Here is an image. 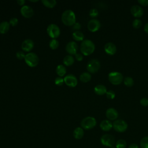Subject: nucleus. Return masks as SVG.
<instances>
[{"label":"nucleus","mask_w":148,"mask_h":148,"mask_svg":"<svg viewBox=\"0 0 148 148\" xmlns=\"http://www.w3.org/2000/svg\"><path fill=\"white\" fill-rule=\"evenodd\" d=\"M94 92L98 95H102L106 93V87L103 84H98L94 88Z\"/></svg>","instance_id":"nucleus-19"},{"label":"nucleus","mask_w":148,"mask_h":148,"mask_svg":"<svg viewBox=\"0 0 148 148\" xmlns=\"http://www.w3.org/2000/svg\"><path fill=\"white\" fill-rule=\"evenodd\" d=\"M73 136L76 139H80L84 136V130L82 127H76L73 132Z\"/></svg>","instance_id":"nucleus-20"},{"label":"nucleus","mask_w":148,"mask_h":148,"mask_svg":"<svg viewBox=\"0 0 148 148\" xmlns=\"http://www.w3.org/2000/svg\"><path fill=\"white\" fill-rule=\"evenodd\" d=\"M24 61L28 66L30 67H35L39 64V58L36 53L29 52L25 54Z\"/></svg>","instance_id":"nucleus-3"},{"label":"nucleus","mask_w":148,"mask_h":148,"mask_svg":"<svg viewBox=\"0 0 148 148\" xmlns=\"http://www.w3.org/2000/svg\"><path fill=\"white\" fill-rule=\"evenodd\" d=\"M75 58L76 59V60H77L78 61H81L83 60V56L82 54L80 53H76L75 55Z\"/></svg>","instance_id":"nucleus-39"},{"label":"nucleus","mask_w":148,"mask_h":148,"mask_svg":"<svg viewBox=\"0 0 148 148\" xmlns=\"http://www.w3.org/2000/svg\"><path fill=\"white\" fill-rule=\"evenodd\" d=\"M97 124L96 119L91 116H87L82 119L80 122L81 127L86 130L93 128Z\"/></svg>","instance_id":"nucleus-4"},{"label":"nucleus","mask_w":148,"mask_h":148,"mask_svg":"<svg viewBox=\"0 0 148 148\" xmlns=\"http://www.w3.org/2000/svg\"><path fill=\"white\" fill-rule=\"evenodd\" d=\"M34 46V43L31 39H25L21 43V49L23 51L26 52L30 51Z\"/></svg>","instance_id":"nucleus-14"},{"label":"nucleus","mask_w":148,"mask_h":148,"mask_svg":"<svg viewBox=\"0 0 148 148\" xmlns=\"http://www.w3.org/2000/svg\"><path fill=\"white\" fill-rule=\"evenodd\" d=\"M99 126L102 131H109L113 128V123L109 120H103L101 122Z\"/></svg>","instance_id":"nucleus-18"},{"label":"nucleus","mask_w":148,"mask_h":148,"mask_svg":"<svg viewBox=\"0 0 148 148\" xmlns=\"http://www.w3.org/2000/svg\"><path fill=\"white\" fill-rule=\"evenodd\" d=\"M10 24L6 21H2L0 23V33L2 34H5L7 33L10 28Z\"/></svg>","instance_id":"nucleus-21"},{"label":"nucleus","mask_w":148,"mask_h":148,"mask_svg":"<svg viewBox=\"0 0 148 148\" xmlns=\"http://www.w3.org/2000/svg\"><path fill=\"white\" fill-rule=\"evenodd\" d=\"M64 83L70 87H74L77 84V79L76 77L71 73H69L64 78Z\"/></svg>","instance_id":"nucleus-11"},{"label":"nucleus","mask_w":148,"mask_h":148,"mask_svg":"<svg viewBox=\"0 0 148 148\" xmlns=\"http://www.w3.org/2000/svg\"><path fill=\"white\" fill-rule=\"evenodd\" d=\"M77 49L78 45L76 42L74 41L69 42L65 46V50L66 52L68 53L70 55H75L77 53Z\"/></svg>","instance_id":"nucleus-12"},{"label":"nucleus","mask_w":148,"mask_h":148,"mask_svg":"<svg viewBox=\"0 0 148 148\" xmlns=\"http://www.w3.org/2000/svg\"><path fill=\"white\" fill-rule=\"evenodd\" d=\"M101 143L105 146L112 147L115 144V139L110 134H104L101 138Z\"/></svg>","instance_id":"nucleus-9"},{"label":"nucleus","mask_w":148,"mask_h":148,"mask_svg":"<svg viewBox=\"0 0 148 148\" xmlns=\"http://www.w3.org/2000/svg\"><path fill=\"white\" fill-rule=\"evenodd\" d=\"M80 49L82 54L84 56H89L94 51L95 47L92 40L90 39H84L82 42Z\"/></svg>","instance_id":"nucleus-1"},{"label":"nucleus","mask_w":148,"mask_h":148,"mask_svg":"<svg viewBox=\"0 0 148 148\" xmlns=\"http://www.w3.org/2000/svg\"><path fill=\"white\" fill-rule=\"evenodd\" d=\"M98 13H98V10L95 8H92V9H90V10L89 12V15L92 18H95L96 17H97L98 16Z\"/></svg>","instance_id":"nucleus-32"},{"label":"nucleus","mask_w":148,"mask_h":148,"mask_svg":"<svg viewBox=\"0 0 148 148\" xmlns=\"http://www.w3.org/2000/svg\"><path fill=\"white\" fill-rule=\"evenodd\" d=\"M101 27V23L100 21L96 18L91 19L87 24L88 29L92 32H94L97 31Z\"/></svg>","instance_id":"nucleus-10"},{"label":"nucleus","mask_w":148,"mask_h":148,"mask_svg":"<svg viewBox=\"0 0 148 148\" xmlns=\"http://www.w3.org/2000/svg\"><path fill=\"white\" fill-rule=\"evenodd\" d=\"M132 24V27L134 28L138 29V28H139L142 26V21L140 19L135 18V20H133Z\"/></svg>","instance_id":"nucleus-31"},{"label":"nucleus","mask_w":148,"mask_h":148,"mask_svg":"<svg viewBox=\"0 0 148 148\" xmlns=\"http://www.w3.org/2000/svg\"><path fill=\"white\" fill-rule=\"evenodd\" d=\"M25 56V53L22 51H18L16 54V57L18 59V60H23L24 59Z\"/></svg>","instance_id":"nucleus-35"},{"label":"nucleus","mask_w":148,"mask_h":148,"mask_svg":"<svg viewBox=\"0 0 148 148\" xmlns=\"http://www.w3.org/2000/svg\"><path fill=\"white\" fill-rule=\"evenodd\" d=\"M128 148H139V146L136 143H132L129 146Z\"/></svg>","instance_id":"nucleus-42"},{"label":"nucleus","mask_w":148,"mask_h":148,"mask_svg":"<svg viewBox=\"0 0 148 148\" xmlns=\"http://www.w3.org/2000/svg\"><path fill=\"white\" fill-rule=\"evenodd\" d=\"M72 37L74 40L76 41H83L84 35L83 33L80 31H76L73 32Z\"/></svg>","instance_id":"nucleus-25"},{"label":"nucleus","mask_w":148,"mask_h":148,"mask_svg":"<svg viewBox=\"0 0 148 148\" xmlns=\"http://www.w3.org/2000/svg\"><path fill=\"white\" fill-rule=\"evenodd\" d=\"M110 148H116V146H115V147H114V146H113V147H110Z\"/></svg>","instance_id":"nucleus-45"},{"label":"nucleus","mask_w":148,"mask_h":148,"mask_svg":"<svg viewBox=\"0 0 148 148\" xmlns=\"http://www.w3.org/2000/svg\"><path fill=\"white\" fill-rule=\"evenodd\" d=\"M106 95V97L109 99H113L115 97V92L113 90L107 91Z\"/></svg>","instance_id":"nucleus-34"},{"label":"nucleus","mask_w":148,"mask_h":148,"mask_svg":"<svg viewBox=\"0 0 148 148\" xmlns=\"http://www.w3.org/2000/svg\"><path fill=\"white\" fill-rule=\"evenodd\" d=\"M29 1H31V2H37L38 1H31V0H29Z\"/></svg>","instance_id":"nucleus-44"},{"label":"nucleus","mask_w":148,"mask_h":148,"mask_svg":"<svg viewBox=\"0 0 148 148\" xmlns=\"http://www.w3.org/2000/svg\"><path fill=\"white\" fill-rule=\"evenodd\" d=\"M140 146L141 148H148V136H145L141 139Z\"/></svg>","instance_id":"nucleus-30"},{"label":"nucleus","mask_w":148,"mask_h":148,"mask_svg":"<svg viewBox=\"0 0 148 148\" xmlns=\"http://www.w3.org/2000/svg\"><path fill=\"white\" fill-rule=\"evenodd\" d=\"M75 61V59L72 55H67L64 57L63 59V63L67 66L72 65Z\"/></svg>","instance_id":"nucleus-24"},{"label":"nucleus","mask_w":148,"mask_h":148,"mask_svg":"<svg viewBox=\"0 0 148 148\" xmlns=\"http://www.w3.org/2000/svg\"><path fill=\"white\" fill-rule=\"evenodd\" d=\"M130 12L133 16L136 18H139L143 14V10L139 5H133L130 9Z\"/></svg>","instance_id":"nucleus-15"},{"label":"nucleus","mask_w":148,"mask_h":148,"mask_svg":"<svg viewBox=\"0 0 148 148\" xmlns=\"http://www.w3.org/2000/svg\"><path fill=\"white\" fill-rule=\"evenodd\" d=\"M109 81L113 85H119L123 80V75L119 72H111L108 75Z\"/></svg>","instance_id":"nucleus-5"},{"label":"nucleus","mask_w":148,"mask_h":148,"mask_svg":"<svg viewBox=\"0 0 148 148\" xmlns=\"http://www.w3.org/2000/svg\"><path fill=\"white\" fill-rule=\"evenodd\" d=\"M113 128L118 132H124L127 130L128 124L124 120L118 119L113 123Z\"/></svg>","instance_id":"nucleus-8"},{"label":"nucleus","mask_w":148,"mask_h":148,"mask_svg":"<svg viewBox=\"0 0 148 148\" xmlns=\"http://www.w3.org/2000/svg\"><path fill=\"white\" fill-rule=\"evenodd\" d=\"M140 103L143 106H148V98H142L140 100Z\"/></svg>","instance_id":"nucleus-37"},{"label":"nucleus","mask_w":148,"mask_h":148,"mask_svg":"<svg viewBox=\"0 0 148 148\" xmlns=\"http://www.w3.org/2000/svg\"><path fill=\"white\" fill-rule=\"evenodd\" d=\"M138 2L142 6L148 5V0H138Z\"/></svg>","instance_id":"nucleus-40"},{"label":"nucleus","mask_w":148,"mask_h":148,"mask_svg":"<svg viewBox=\"0 0 148 148\" xmlns=\"http://www.w3.org/2000/svg\"><path fill=\"white\" fill-rule=\"evenodd\" d=\"M54 83L57 86H62L64 83V80L62 77L58 76L54 80Z\"/></svg>","instance_id":"nucleus-33"},{"label":"nucleus","mask_w":148,"mask_h":148,"mask_svg":"<svg viewBox=\"0 0 148 148\" xmlns=\"http://www.w3.org/2000/svg\"><path fill=\"white\" fill-rule=\"evenodd\" d=\"M127 146V143L124 139H119L116 142V148H125Z\"/></svg>","instance_id":"nucleus-29"},{"label":"nucleus","mask_w":148,"mask_h":148,"mask_svg":"<svg viewBox=\"0 0 148 148\" xmlns=\"http://www.w3.org/2000/svg\"><path fill=\"white\" fill-rule=\"evenodd\" d=\"M9 23L10 25L14 27V26H16L18 24V20L17 18H16V17H12L10 19Z\"/></svg>","instance_id":"nucleus-36"},{"label":"nucleus","mask_w":148,"mask_h":148,"mask_svg":"<svg viewBox=\"0 0 148 148\" xmlns=\"http://www.w3.org/2000/svg\"><path fill=\"white\" fill-rule=\"evenodd\" d=\"M20 13L21 15L25 18H30L34 14V10L28 5H24L20 9Z\"/></svg>","instance_id":"nucleus-13"},{"label":"nucleus","mask_w":148,"mask_h":148,"mask_svg":"<svg viewBox=\"0 0 148 148\" xmlns=\"http://www.w3.org/2000/svg\"><path fill=\"white\" fill-rule=\"evenodd\" d=\"M104 50L107 54L112 56L116 53L117 48L116 45L113 43L108 42L105 45Z\"/></svg>","instance_id":"nucleus-16"},{"label":"nucleus","mask_w":148,"mask_h":148,"mask_svg":"<svg viewBox=\"0 0 148 148\" xmlns=\"http://www.w3.org/2000/svg\"><path fill=\"white\" fill-rule=\"evenodd\" d=\"M47 34L52 39H56L60 35V29L56 24H50L47 27Z\"/></svg>","instance_id":"nucleus-7"},{"label":"nucleus","mask_w":148,"mask_h":148,"mask_svg":"<svg viewBox=\"0 0 148 148\" xmlns=\"http://www.w3.org/2000/svg\"><path fill=\"white\" fill-rule=\"evenodd\" d=\"M61 21L66 25L71 26L76 23V16L71 9L65 10L61 14Z\"/></svg>","instance_id":"nucleus-2"},{"label":"nucleus","mask_w":148,"mask_h":148,"mask_svg":"<svg viewBox=\"0 0 148 148\" xmlns=\"http://www.w3.org/2000/svg\"><path fill=\"white\" fill-rule=\"evenodd\" d=\"M124 84L127 87H132L134 84V81L131 77L127 76L124 79Z\"/></svg>","instance_id":"nucleus-28"},{"label":"nucleus","mask_w":148,"mask_h":148,"mask_svg":"<svg viewBox=\"0 0 148 148\" xmlns=\"http://www.w3.org/2000/svg\"><path fill=\"white\" fill-rule=\"evenodd\" d=\"M144 31L146 33L148 34V23H146L144 25Z\"/></svg>","instance_id":"nucleus-43"},{"label":"nucleus","mask_w":148,"mask_h":148,"mask_svg":"<svg viewBox=\"0 0 148 148\" xmlns=\"http://www.w3.org/2000/svg\"><path fill=\"white\" fill-rule=\"evenodd\" d=\"M106 116L109 120H115L119 116V113L116 109L113 108H108L106 111Z\"/></svg>","instance_id":"nucleus-17"},{"label":"nucleus","mask_w":148,"mask_h":148,"mask_svg":"<svg viewBox=\"0 0 148 148\" xmlns=\"http://www.w3.org/2000/svg\"><path fill=\"white\" fill-rule=\"evenodd\" d=\"M101 67V63L97 59L90 60L86 66V69L90 73H95L97 72Z\"/></svg>","instance_id":"nucleus-6"},{"label":"nucleus","mask_w":148,"mask_h":148,"mask_svg":"<svg viewBox=\"0 0 148 148\" xmlns=\"http://www.w3.org/2000/svg\"><path fill=\"white\" fill-rule=\"evenodd\" d=\"M56 71L57 74L60 77H62L66 74V68L64 65H63L62 64H60V65L57 66L56 69Z\"/></svg>","instance_id":"nucleus-23"},{"label":"nucleus","mask_w":148,"mask_h":148,"mask_svg":"<svg viewBox=\"0 0 148 148\" xmlns=\"http://www.w3.org/2000/svg\"><path fill=\"white\" fill-rule=\"evenodd\" d=\"M49 46L50 48L52 50H55L58 48V47L59 46V42H58V40H57L56 39H52L51 40H50Z\"/></svg>","instance_id":"nucleus-27"},{"label":"nucleus","mask_w":148,"mask_h":148,"mask_svg":"<svg viewBox=\"0 0 148 148\" xmlns=\"http://www.w3.org/2000/svg\"><path fill=\"white\" fill-rule=\"evenodd\" d=\"M25 0H17V3L19 5H22L24 6V4L25 3Z\"/></svg>","instance_id":"nucleus-41"},{"label":"nucleus","mask_w":148,"mask_h":148,"mask_svg":"<svg viewBox=\"0 0 148 148\" xmlns=\"http://www.w3.org/2000/svg\"><path fill=\"white\" fill-rule=\"evenodd\" d=\"M81 24L79 22H76L73 25H72V29L76 31H79L81 28Z\"/></svg>","instance_id":"nucleus-38"},{"label":"nucleus","mask_w":148,"mask_h":148,"mask_svg":"<svg viewBox=\"0 0 148 148\" xmlns=\"http://www.w3.org/2000/svg\"><path fill=\"white\" fill-rule=\"evenodd\" d=\"M42 3L45 6L49 8H52L56 6L57 1L56 0H42Z\"/></svg>","instance_id":"nucleus-26"},{"label":"nucleus","mask_w":148,"mask_h":148,"mask_svg":"<svg viewBox=\"0 0 148 148\" xmlns=\"http://www.w3.org/2000/svg\"><path fill=\"white\" fill-rule=\"evenodd\" d=\"M79 79L83 83H87L91 79V75L88 72H84L80 74Z\"/></svg>","instance_id":"nucleus-22"}]
</instances>
